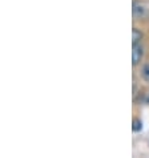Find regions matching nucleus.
Listing matches in <instances>:
<instances>
[{"instance_id": "f257e3e1", "label": "nucleus", "mask_w": 149, "mask_h": 158, "mask_svg": "<svg viewBox=\"0 0 149 158\" xmlns=\"http://www.w3.org/2000/svg\"><path fill=\"white\" fill-rule=\"evenodd\" d=\"M132 14L136 20H147L149 17V10L147 8L145 4H143L140 2H133Z\"/></svg>"}, {"instance_id": "f03ea898", "label": "nucleus", "mask_w": 149, "mask_h": 158, "mask_svg": "<svg viewBox=\"0 0 149 158\" xmlns=\"http://www.w3.org/2000/svg\"><path fill=\"white\" fill-rule=\"evenodd\" d=\"M144 55H145V51H144V45L143 43L138 44H132V64L133 67L138 65L144 59Z\"/></svg>"}, {"instance_id": "7ed1b4c3", "label": "nucleus", "mask_w": 149, "mask_h": 158, "mask_svg": "<svg viewBox=\"0 0 149 158\" xmlns=\"http://www.w3.org/2000/svg\"><path fill=\"white\" fill-rule=\"evenodd\" d=\"M143 37H144V35H143V32L140 29H137V28L132 29V44L143 43Z\"/></svg>"}, {"instance_id": "20e7f679", "label": "nucleus", "mask_w": 149, "mask_h": 158, "mask_svg": "<svg viewBox=\"0 0 149 158\" xmlns=\"http://www.w3.org/2000/svg\"><path fill=\"white\" fill-rule=\"evenodd\" d=\"M140 76L145 82H149V63L143 64L141 69H140Z\"/></svg>"}, {"instance_id": "39448f33", "label": "nucleus", "mask_w": 149, "mask_h": 158, "mask_svg": "<svg viewBox=\"0 0 149 158\" xmlns=\"http://www.w3.org/2000/svg\"><path fill=\"white\" fill-rule=\"evenodd\" d=\"M132 130L134 133H138V131L143 130V121L140 118H134L133 122H132Z\"/></svg>"}, {"instance_id": "423d86ee", "label": "nucleus", "mask_w": 149, "mask_h": 158, "mask_svg": "<svg viewBox=\"0 0 149 158\" xmlns=\"http://www.w3.org/2000/svg\"><path fill=\"white\" fill-rule=\"evenodd\" d=\"M145 104H148V105H149V93L145 96Z\"/></svg>"}]
</instances>
